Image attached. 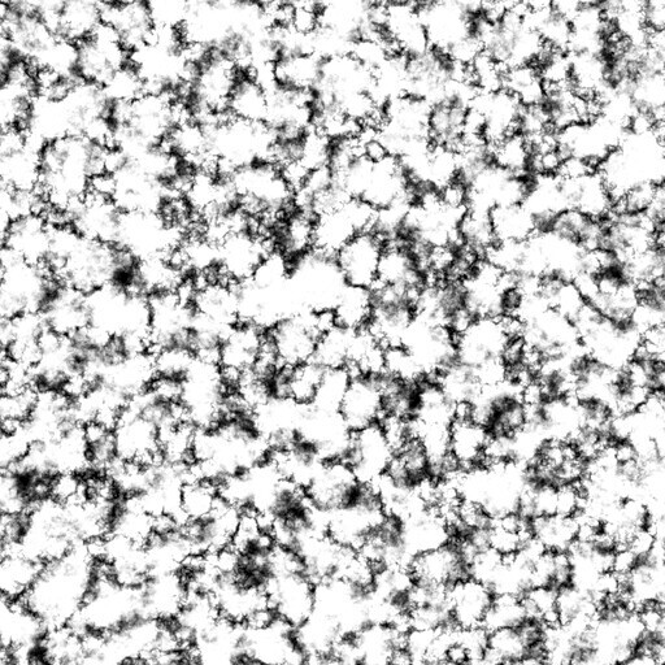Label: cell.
Segmentation results:
<instances>
[{"mask_svg":"<svg viewBox=\"0 0 665 665\" xmlns=\"http://www.w3.org/2000/svg\"><path fill=\"white\" fill-rule=\"evenodd\" d=\"M108 154L110 147L82 136L43 147L39 190L47 202L46 214L68 224L69 212L90 193L94 178L107 175Z\"/></svg>","mask_w":665,"mask_h":665,"instance_id":"1","label":"cell"},{"mask_svg":"<svg viewBox=\"0 0 665 665\" xmlns=\"http://www.w3.org/2000/svg\"><path fill=\"white\" fill-rule=\"evenodd\" d=\"M336 327L333 312L299 310L277 320L265 332L281 364L295 365L314 358L317 342Z\"/></svg>","mask_w":665,"mask_h":665,"instance_id":"2","label":"cell"},{"mask_svg":"<svg viewBox=\"0 0 665 665\" xmlns=\"http://www.w3.org/2000/svg\"><path fill=\"white\" fill-rule=\"evenodd\" d=\"M129 55L115 30L103 23L89 38L77 43V76L103 86L113 73L129 64Z\"/></svg>","mask_w":665,"mask_h":665,"instance_id":"3","label":"cell"},{"mask_svg":"<svg viewBox=\"0 0 665 665\" xmlns=\"http://www.w3.org/2000/svg\"><path fill=\"white\" fill-rule=\"evenodd\" d=\"M359 478L342 460H325L307 482L308 503L325 517L349 506L359 488Z\"/></svg>","mask_w":665,"mask_h":665,"instance_id":"4","label":"cell"},{"mask_svg":"<svg viewBox=\"0 0 665 665\" xmlns=\"http://www.w3.org/2000/svg\"><path fill=\"white\" fill-rule=\"evenodd\" d=\"M393 456L380 424L351 432L342 462L349 465L359 481L371 482L384 473Z\"/></svg>","mask_w":665,"mask_h":665,"instance_id":"5","label":"cell"},{"mask_svg":"<svg viewBox=\"0 0 665 665\" xmlns=\"http://www.w3.org/2000/svg\"><path fill=\"white\" fill-rule=\"evenodd\" d=\"M384 243L372 233L358 234L336 255V263L346 285L369 289L377 280L378 263Z\"/></svg>","mask_w":665,"mask_h":665,"instance_id":"6","label":"cell"},{"mask_svg":"<svg viewBox=\"0 0 665 665\" xmlns=\"http://www.w3.org/2000/svg\"><path fill=\"white\" fill-rule=\"evenodd\" d=\"M36 94L33 69L16 59L6 78L0 82V130L23 128Z\"/></svg>","mask_w":665,"mask_h":665,"instance_id":"7","label":"cell"},{"mask_svg":"<svg viewBox=\"0 0 665 665\" xmlns=\"http://www.w3.org/2000/svg\"><path fill=\"white\" fill-rule=\"evenodd\" d=\"M103 23L115 30L129 54L154 36L149 2H103Z\"/></svg>","mask_w":665,"mask_h":665,"instance_id":"8","label":"cell"},{"mask_svg":"<svg viewBox=\"0 0 665 665\" xmlns=\"http://www.w3.org/2000/svg\"><path fill=\"white\" fill-rule=\"evenodd\" d=\"M121 211L110 198L90 191L68 214V224L80 236L113 243Z\"/></svg>","mask_w":665,"mask_h":665,"instance_id":"9","label":"cell"},{"mask_svg":"<svg viewBox=\"0 0 665 665\" xmlns=\"http://www.w3.org/2000/svg\"><path fill=\"white\" fill-rule=\"evenodd\" d=\"M50 242V221L43 215H30L12 221L3 250L25 263L45 265Z\"/></svg>","mask_w":665,"mask_h":665,"instance_id":"10","label":"cell"},{"mask_svg":"<svg viewBox=\"0 0 665 665\" xmlns=\"http://www.w3.org/2000/svg\"><path fill=\"white\" fill-rule=\"evenodd\" d=\"M338 415L350 432L380 423L382 412L377 375L351 378Z\"/></svg>","mask_w":665,"mask_h":665,"instance_id":"11","label":"cell"},{"mask_svg":"<svg viewBox=\"0 0 665 665\" xmlns=\"http://www.w3.org/2000/svg\"><path fill=\"white\" fill-rule=\"evenodd\" d=\"M264 341L265 329L249 321H237L224 334L219 368L245 375L258 359Z\"/></svg>","mask_w":665,"mask_h":665,"instance_id":"12","label":"cell"},{"mask_svg":"<svg viewBox=\"0 0 665 665\" xmlns=\"http://www.w3.org/2000/svg\"><path fill=\"white\" fill-rule=\"evenodd\" d=\"M493 599L489 586L473 578L449 585L451 614L462 629L482 627Z\"/></svg>","mask_w":665,"mask_h":665,"instance_id":"13","label":"cell"},{"mask_svg":"<svg viewBox=\"0 0 665 665\" xmlns=\"http://www.w3.org/2000/svg\"><path fill=\"white\" fill-rule=\"evenodd\" d=\"M103 24V2L65 0L60 4L55 33L73 43L89 38Z\"/></svg>","mask_w":665,"mask_h":665,"instance_id":"14","label":"cell"},{"mask_svg":"<svg viewBox=\"0 0 665 665\" xmlns=\"http://www.w3.org/2000/svg\"><path fill=\"white\" fill-rule=\"evenodd\" d=\"M43 564L20 551H10L0 558V598L20 601L41 575Z\"/></svg>","mask_w":665,"mask_h":665,"instance_id":"15","label":"cell"},{"mask_svg":"<svg viewBox=\"0 0 665 665\" xmlns=\"http://www.w3.org/2000/svg\"><path fill=\"white\" fill-rule=\"evenodd\" d=\"M358 234H360L358 226L352 219L346 203L337 211L317 217L314 229V249L312 250L336 258L338 251Z\"/></svg>","mask_w":665,"mask_h":665,"instance_id":"16","label":"cell"},{"mask_svg":"<svg viewBox=\"0 0 665 665\" xmlns=\"http://www.w3.org/2000/svg\"><path fill=\"white\" fill-rule=\"evenodd\" d=\"M324 60L314 54L280 55L275 63L277 85L294 90L314 91L319 84Z\"/></svg>","mask_w":665,"mask_h":665,"instance_id":"17","label":"cell"},{"mask_svg":"<svg viewBox=\"0 0 665 665\" xmlns=\"http://www.w3.org/2000/svg\"><path fill=\"white\" fill-rule=\"evenodd\" d=\"M226 110L233 119L247 123H265L268 112L267 91L251 77L241 73L230 94Z\"/></svg>","mask_w":665,"mask_h":665,"instance_id":"18","label":"cell"},{"mask_svg":"<svg viewBox=\"0 0 665 665\" xmlns=\"http://www.w3.org/2000/svg\"><path fill=\"white\" fill-rule=\"evenodd\" d=\"M337 327L358 332L367 327L372 315L371 291L346 285L332 308Z\"/></svg>","mask_w":665,"mask_h":665,"instance_id":"19","label":"cell"},{"mask_svg":"<svg viewBox=\"0 0 665 665\" xmlns=\"http://www.w3.org/2000/svg\"><path fill=\"white\" fill-rule=\"evenodd\" d=\"M220 501L219 488L215 482L189 477L180 490L178 514L182 520L201 519L211 515Z\"/></svg>","mask_w":665,"mask_h":665,"instance_id":"20","label":"cell"},{"mask_svg":"<svg viewBox=\"0 0 665 665\" xmlns=\"http://www.w3.org/2000/svg\"><path fill=\"white\" fill-rule=\"evenodd\" d=\"M324 372L325 369L314 360L295 365V367L290 365L288 401L297 404V406L311 407Z\"/></svg>","mask_w":665,"mask_h":665,"instance_id":"21","label":"cell"},{"mask_svg":"<svg viewBox=\"0 0 665 665\" xmlns=\"http://www.w3.org/2000/svg\"><path fill=\"white\" fill-rule=\"evenodd\" d=\"M354 333L336 325L320 337L312 360L324 369L345 368Z\"/></svg>","mask_w":665,"mask_h":665,"instance_id":"22","label":"cell"},{"mask_svg":"<svg viewBox=\"0 0 665 665\" xmlns=\"http://www.w3.org/2000/svg\"><path fill=\"white\" fill-rule=\"evenodd\" d=\"M351 378L350 372L346 368L325 369L314 402L311 404V410L325 412V414H338Z\"/></svg>","mask_w":665,"mask_h":665,"instance_id":"23","label":"cell"},{"mask_svg":"<svg viewBox=\"0 0 665 665\" xmlns=\"http://www.w3.org/2000/svg\"><path fill=\"white\" fill-rule=\"evenodd\" d=\"M524 620H527V612L520 597L495 594L482 627L490 633L503 628H517Z\"/></svg>","mask_w":665,"mask_h":665,"instance_id":"24","label":"cell"},{"mask_svg":"<svg viewBox=\"0 0 665 665\" xmlns=\"http://www.w3.org/2000/svg\"><path fill=\"white\" fill-rule=\"evenodd\" d=\"M102 88L111 104L130 103L145 94V84L130 63L113 73Z\"/></svg>","mask_w":665,"mask_h":665,"instance_id":"25","label":"cell"},{"mask_svg":"<svg viewBox=\"0 0 665 665\" xmlns=\"http://www.w3.org/2000/svg\"><path fill=\"white\" fill-rule=\"evenodd\" d=\"M23 480L13 469H0V516L29 514Z\"/></svg>","mask_w":665,"mask_h":665,"instance_id":"26","label":"cell"},{"mask_svg":"<svg viewBox=\"0 0 665 665\" xmlns=\"http://www.w3.org/2000/svg\"><path fill=\"white\" fill-rule=\"evenodd\" d=\"M488 649L497 655L502 663L507 660L523 659L528 650L517 628H503L490 632Z\"/></svg>","mask_w":665,"mask_h":665,"instance_id":"27","label":"cell"},{"mask_svg":"<svg viewBox=\"0 0 665 665\" xmlns=\"http://www.w3.org/2000/svg\"><path fill=\"white\" fill-rule=\"evenodd\" d=\"M152 23L155 28L180 29L188 16L189 3L149 2Z\"/></svg>","mask_w":665,"mask_h":665,"instance_id":"28","label":"cell"},{"mask_svg":"<svg viewBox=\"0 0 665 665\" xmlns=\"http://www.w3.org/2000/svg\"><path fill=\"white\" fill-rule=\"evenodd\" d=\"M442 206L449 210H460L467 208L468 188L459 181H451L450 184L438 190Z\"/></svg>","mask_w":665,"mask_h":665,"instance_id":"29","label":"cell"},{"mask_svg":"<svg viewBox=\"0 0 665 665\" xmlns=\"http://www.w3.org/2000/svg\"><path fill=\"white\" fill-rule=\"evenodd\" d=\"M521 542L515 533L507 532L497 525L490 532V549L497 551L501 556L516 554L520 550Z\"/></svg>","mask_w":665,"mask_h":665,"instance_id":"30","label":"cell"},{"mask_svg":"<svg viewBox=\"0 0 665 665\" xmlns=\"http://www.w3.org/2000/svg\"><path fill=\"white\" fill-rule=\"evenodd\" d=\"M580 510V499L573 485H564L556 490V515L572 517Z\"/></svg>","mask_w":665,"mask_h":665,"instance_id":"31","label":"cell"},{"mask_svg":"<svg viewBox=\"0 0 665 665\" xmlns=\"http://www.w3.org/2000/svg\"><path fill=\"white\" fill-rule=\"evenodd\" d=\"M643 23L645 28L651 30H664L665 28V2L664 0H650L643 7Z\"/></svg>","mask_w":665,"mask_h":665,"instance_id":"32","label":"cell"},{"mask_svg":"<svg viewBox=\"0 0 665 665\" xmlns=\"http://www.w3.org/2000/svg\"><path fill=\"white\" fill-rule=\"evenodd\" d=\"M656 542L654 533L649 529H640L637 532H634L632 538L628 543V549L632 551L637 558H642V556L649 555L653 551ZM662 542V541H660Z\"/></svg>","mask_w":665,"mask_h":665,"instance_id":"33","label":"cell"},{"mask_svg":"<svg viewBox=\"0 0 665 665\" xmlns=\"http://www.w3.org/2000/svg\"><path fill=\"white\" fill-rule=\"evenodd\" d=\"M637 556L629 549L617 550L614 555V564H612V572L617 576L629 575L637 564Z\"/></svg>","mask_w":665,"mask_h":665,"instance_id":"34","label":"cell"},{"mask_svg":"<svg viewBox=\"0 0 665 665\" xmlns=\"http://www.w3.org/2000/svg\"><path fill=\"white\" fill-rule=\"evenodd\" d=\"M445 660L451 665H468L471 662L468 651L458 642L452 643L449 647Z\"/></svg>","mask_w":665,"mask_h":665,"instance_id":"35","label":"cell"},{"mask_svg":"<svg viewBox=\"0 0 665 665\" xmlns=\"http://www.w3.org/2000/svg\"><path fill=\"white\" fill-rule=\"evenodd\" d=\"M625 665H664V663L656 659L654 655L642 653V651H634V654L630 656L628 662H625Z\"/></svg>","mask_w":665,"mask_h":665,"instance_id":"36","label":"cell"},{"mask_svg":"<svg viewBox=\"0 0 665 665\" xmlns=\"http://www.w3.org/2000/svg\"><path fill=\"white\" fill-rule=\"evenodd\" d=\"M112 665H151L147 654H129L121 656Z\"/></svg>","mask_w":665,"mask_h":665,"instance_id":"37","label":"cell"},{"mask_svg":"<svg viewBox=\"0 0 665 665\" xmlns=\"http://www.w3.org/2000/svg\"><path fill=\"white\" fill-rule=\"evenodd\" d=\"M11 223L12 221L6 215L0 214V252L4 249V242H6Z\"/></svg>","mask_w":665,"mask_h":665,"instance_id":"38","label":"cell"},{"mask_svg":"<svg viewBox=\"0 0 665 665\" xmlns=\"http://www.w3.org/2000/svg\"><path fill=\"white\" fill-rule=\"evenodd\" d=\"M501 665H537V664L532 662V660L528 658H523L517 660H507V662H503Z\"/></svg>","mask_w":665,"mask_h":665,"instance_id":"39","label":"cell"}]
</instances>
